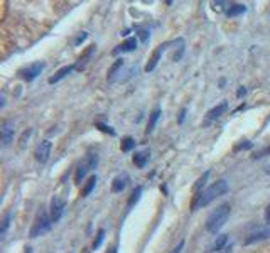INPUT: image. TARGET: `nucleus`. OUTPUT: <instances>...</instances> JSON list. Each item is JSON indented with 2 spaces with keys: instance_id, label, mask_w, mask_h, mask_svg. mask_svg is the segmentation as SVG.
Instances as JSON below:
<instances>
[{
  "instance_id": "f257e3e1",
  "label": "nucleus",
  "mask_w": 270,
  "mask_h": 253,
  "mask_svg": "<svg viewBox=\"0 0 270 253\" xmlns=\"http://www.w3.org/2000/svg\"><path fill=\"white\" fill-rule=\"evenodd\" d=\"M228 189H230V186L225 179L216 181V183H213L209 187L202 189L200 194L194 196V201H193V206H191V208H193V211H196V209H200V208H204V206H208L211 201H215L216 198L226 194Z\"/></svg>"
},
{
  "instance_id": "f03ea898",
  "label": "nucleus",
  "mask_w": 270,
  "mask_h": 253,
  "mask_svg": "<svg viewBox=\"0 0 270 253\" xmlns=\"http://www.w3.org/2000/svg\"><path fill=\"white\" fill-rule=\"evenodd\" d=\"M230 211H232V206H230L228 202L219 204L218 208L208 216V219H206V230H208L209 233H216V231L221 230V228L225 226V223L228 221Z\"/></svg>"
},
{
  "instance_id": "7ed1b4c3",
  "label": "nucleus",
  "mask_w": 270,
  "mask_h": 253,
  "mask_svg": "<svg viewBox=\"0 0 270 253\" xmlns=\"http://www.w3.org/2000/svg\"><path fill=\"white\" fill-rule=\"evenodd\" d=\"M51 224H52L51 216H48V215H44V213H42V215L39 216L37 219H35L34 226L31 228V238H37V236H41L42 233L49 231V230H51Z\"/></svg>"
},
{
  "instance_id": "20e7f679",
  "label": "nucleus",
  "mask_w": 270,
  "mask_h": 253,
  "mask_svg": "<svg viewBox=\"0 0 270 253\" xmlns=\"http://www.w3.org/2000/svg\"><path fill=\"white\" fill-rule=\"evenodd\" d=\"M14 132H16L14 120H5V122H2V125H0V137H2V145H3V147H7V145L12 142Z\"/></svg>"
},
{
  "instance_id": "39448f33",
  "label": "nucleus",
  "mask_w": 270,
  "mask_h": 253,
  "mask_svg": "<svg viewBox=\"0 0 270 253\" xmlns=\"http://www.w3.org/2000/svg\"><path fill=\"white\" fill-rule=\"evenodd\" d=\"M51 149H52V144L49 140H42L41 144L37 145V149H35V160L41 164H46L49 159V155H51Z\"/></svg>"
},
{
  "instance_id": "423d86ee",
  "label": "nucleus",
  "mask_w": 270,
  "mask_h": 253,
  "mask_svg": "<svg viewBox=\"0 0 270 253\" xmlns=\"http://www.w3.org/2000/svg\"><path fill=\"white\" fill-rule=\"evenodd\" d=\"M42 69H44V63H34L31 66H27L26 69L20 71V76L26 81H34L42 73Z\"/></svg>"
},
{
  "instance_id": "0eeeda50",
  "label": "nucleus",
  "mask_w": 270,
  "mask_h": 253,
  "mask_svg": "<svg viewBox=\"0 0 270 253\" xmlns=\"http://www.w3.org/2000/svg\"><path fill=\"white\" fill-rule=\"evenodd\" d=\"M63 213H65V202H63L58 196H54V198L51 199V219H52V223H58L59 219H61Z\"/></svg>"
},
{
  "instance_id": "6e6552de",
  "label": "nucleus",
  "mask_w": 270,
  "mask_h": 253,
  "mask_svg": "<svg viewBox=\"0 0 270 253\" xmlns=\"http://www.w3.org/2000/svg\"><path fill=\"white\" fill-rule=\"evenodd\" d=\"M226 110H228V103H226V101L219 103V105H216L215 108L209 110L208 115H206V120H208V122H213V120H218L219 117H221L223 113L226 112Z\"/></svg>"
},
{
  "instance_id": "1a4fd4ad",
  "label": "nucleus",
  "mask_w": 270,
  "mask_h": 253,
  "mask_svg": "<svg viewBox=\"0 0 270 253\" xmlns=\"http://www.w3.org/2000/svg\"><path fill=\"white\" fill-rule=\"evenodd\" d=\"M226 241H228V238H226V235H219V236H216L215 240L211 241V243L206 247V252L208 253H213V252H219L225 248Z\"/></svg>"
},
{
  "instance_id": "9d476101",
  "label": "nucleus",
  "mask_w": 270,
  "mask_h": 253,
  "mask_svg": "<svg viewBox=\"0 0 270 253\" xmlns=\"http://www.w3.org/2000/svg\"><path fill=\"white\" fill-rule=\"evenodd\" d=\"M134 49H137V39L129 37V39H125L115 51H113V54H118V52H132Z\"/></svg>"
},
{
  "instance_id": "9b49d317",
  "label": "nucleus",
  "mask_w": 270,
  "mask_h": 253,
  "mask_svg": "<svg viewBox=\"0 0 270 253\" xmlns=\"http://www.w3.org/2000/svg\"><path fill=\"white\" fill-rule=\"evenodd\" d=\"M162 52H164V46H159V48L154 51V54H152V58L149 59L147 66H145V73H151V71L155 69V66H157L159 59L162 58Z\"/></svg>"
},
{
  "instance_id": "f8f14e48",
  "label": "nucleus",
  "mask_w": 270,
  "mask_h": 253,
  "mask_svg": "<svg viewBox=\"0 0 270 253\" xmlns=\"http://www.w3.org/2000/svg\"><path fill=\"white\" fill-rule=\"evenodd\" d=\"M269 236H270V228H264V230H258V231H255V233H252L250 236L247 238V241H245V243L252 245V243H255V241L267 240Z\"/></svg>"
},
{
  "instance_id": "ddd939ff",
  "label": "nucleus",
  "mask_w": 270,
  "mask_h": 253,
  "mask_svg": "<svg viewBox=\"0 0 270 253\" xmlns=\"http://www.w3.org/2000/svg\"><path fill=\"white\" fill-rule=\"evenodd\" d=\"M73 69H74V66H73V64H71V66H63L61 69H58V71H56V74H54V76H51V78H49V84H54V83H58V81H61L63 78H66L68 74H69Z\"/></svg>"
},
{
  "instance_id": "4468645a",
  "label": "nucleus",
  "mask_w": 270,
  "mask_h": 253,
  "mask_svg": "<svg viewBox=\"0 0 270 253\" xmlns=\"http://www.w3.org/2000/svg\"><path fill=\"white\" fill-rule=\"evenodd\" d=\"M127 184H129V176H127V174H123V176H117L115 179H113L112 191L113 192H122L127 187Z\"/></svg>"
},
{
  "instance_id": "2eb2a0df",
  "label": "nucleus",
  "mask_w": 270,
  "mask_h": 253,
  "mask_svg": "<svg viewBox=\"0 0 270 253\" xmlns=\"http://www.w3.org/2000/svg\"><path fill=\"white\" fill-rule=\"evenodd\" d=\"M149 155H151V152H149V151L135 152V155H134V164H135L137 167H145V162L149 160Z\"/></svg>"
},
{
  "instance_id": "dca6fc26",
  "label": "nucleus",
  "mask_w": 270,
  "mask_h": 253,
  "mask_svg": "<svg viewBox=\"0 0 270 253\" xmlns=\"http://www.w3.org/2000/svg\"><path fill=\"white\" fill-rule=\"evenodd\" d=\"M245 12H247V7L241 5V3H233V5L226 10L228 17H235V16H240V14H245Z\"/></svg>"
},
{
  "instance_id": "f3484780",
  "label": "nucleus",
  "mask_w": 270,
  "mask_h": 253,
  "mask_svg": "<svg viewBox=\"0 0 270 253\" xmlns=\"http://www.w3.org/2000/svg\"><path fill=\"white\" fill-rule=\"evenodd\" d=\"M123 66V59H117L115 63L112 64V67L108 69V81H113L117 76V73H118V69Z\"/></svg>"
},
{
  "instance_id": "a211bd4d",
  "label": "nucleus",
  "mask_w": 270,
  "mask_h": 253,
  "mask_svg": "<svg viewBox=\"0 0 270 253\" xmlns=\"http://www.w3.org/2000/svg\"><path fill=\"white\" fill-rule=\"evenodd\" d=\"M159 117H161V110L155 108L154 112L151 113V120H149V125H147V134H151V132L154 130L155 123H157V120H159Z\"/></svg>"
},
{
  "instance_id": "6ab92c4d",
  "label": "nucleus",
  "mask_w": 270,
  "mask_h": 253,
  "mask_svg": "<svg viewBox=\"0 0 270 253\" xmlns=\"http://www.w3.org/2000/svg\"><path fill=\"white\" fill-rule=\"evenodd\" d=\"M88 170H90V167H88V164H83V166L78 167L76 176H74V183H76V184H81V181H83V177L86 176Z\"/></svg>"
},
{
  "instance_id": "aec40b11",
  "label": "nucleus",
  "mask_w": 270,
  "mask_h": 253,
  "mask_svg": "<svg viewBox=\"0 0 270 253\" xmlns=\"http://www.w3.org/2000/svg\"><path fill=\"white\" fill-rule=\"evenodd\" d=\"M208 177H209V172H204L200 177V179L196 181V184H194V187H193V191L196 192V194H200V192L202 191V187H204V184H206V181H208Z\"/></svg>"
},
{
  "instance_id": "412c9836",
  "label": "nucleus",
  "mask_w": 270,
  "mask_h": 253,
  "mask_svg": "<svg viewBox=\"0 0 270 253\" xmlns=\"http://www.w3.org/2000/svg\"><path fill=\"white\" fill-rule=\"evenodd\" d=\"M95 184H97V177L95 176H91L90 179H88V183H86V186H84V189H83V198H86V196H90L91 194V191L95 189Z\"/></svg>"
},
{
  "instance_id": "4be33fe9",
  "label": "nucleus",
  "mask_w": 270,
  "mask_h": 253,
  "mask_svg": "<svg viewBox=\"0 0 270 253\" xmlns=\"http://www.w3.org/2000/svg\"><path fill=\"white\" fill-rule=\"evenodd\" d=\"M120 147H122V152H130L135 147V140L132 137H125L122 140V145H120Z\"/></svg>"
},
{
  "instance_id": "5701e85b",
  "label": "nucleus",
  "mask_w": 270,
  "mask_h": 253,
  "mask_svg": "<svg viewBox=\"0 0 270 253\" xmlns=\"http://www.w3.org/2000/svg\"><path fill=\"white\" fill-rule=\"evenodd\" d=\"M10 219H12V213H7V215L3 216V219H2V226H0V235H2V236L7 233V230H9Z\"/></svg>"
},
{
  "instance_id": "b1692460",
  "label": "nucleus",
  "mask_w": 270,
  "mask_h": 253,
  "mask_svg": "<svg viewBox=\"0 0 270 253\" xmlns=\"http://www.w3.org/2000/svg\"><path fill=\"white\" fill-rule=\"evenodd\" d=\"M140 194H142V187L138 186L137 189H135V191L132 192V194H130L129 204H127V206H129V208H132L134 204H137V202H138V199H140Z\"/></svg>"
},
{
  "instance_id": "393cba45",
  "label": "nucleus",
  "mask_w": 270,
  "mask_h": 253,
  "mask_svg": "<svg viewBox=\"0 0 270 253\" xmlns=\"http://www.w3.org/2000/svg\"><path fill=\"white\" fill-rule=\"evenodd\" d=\"M103 238H105V230H98L97 240L93 241V248H95V250H97V248H100V245L103 243Z\"/></svg>"
},
{
  "instance_id": "a878e982",
  "label": "nucleus",
  "mask_w": 270,
  "mask_h": 253,
  "mask_svg": "<svg viewBox=\"0 0 270 253\" xmlns=\"http://www.w3.org/2000/svg\"><path fill=\"white\" fill-rule=\"evenodd\" d=\"M31 134H33V130H31V128H29V130H26V132H24V134H22V137H20V147H24V145H26V140L31 137Z\"/></svg>"
},
{
  "instance_id": "bb28decb",
  "label": "nucleus",
  "mask_w": 270,
  "mask_h": 253,
  "mask_svg": "<svg viewBox=\"0 0 270 253\" xmlns=\"http://www.w3.org/2000/svg\"><path fill=\"white\" fill-rule=\"evenodd\" d=\"M97 127L100 128V130H103V132H108L110 135H115V132L112 130V127H106L105 123H97Z\"/></svg>"
},
{
  "instance_id": "cd10ccee",
  "label": "nucleus",
  "mask_w": 270,
  "mask_h": 253,
  "mask_svg": "<svg viewBox=\"0 0 270 253\" xmlns=\"http://www.w3.org/2000/svg\"><path fill=\"white\" fill-rule=\"evenodd\" d=\"M97 155H90V159H88V167L90 169H93V167H97Z\"/></svg>"
},
{
  "instance_id": "c85d7f7f",
  "label": "nucleus",
  "mask_w": 270,
  "mask_h": 253,
  "mask_svg": "<svg viewBox=\"0 0 270 253\" xmlns=\"http://www.w3.org/2000/svg\"><path fill=\"white\" fill-rule=\"evenodd\" d=\"M138 35H140L142 42H147V39H149V32H147V31L140 29V31H138Z\"/></svg>"
},
{
  "instance_id": "c756f323",
  "label": "nucleus",
  "mask_w": 270,
  "mask_h": 253,
  "mask_svg": "<svg viewBox=\"0 0 270 253\" xmlns=\"http://www.w3.org/2000/svg\"><path fill=\"white\" fill-rule=\"evenodd\" d=\"M86 39V32H81V35H78L76 37V41H74V46H78V44H81V42Z\"/></svg>"
},
{
  "instance_id": "7c9ffc66",
  "label": "nucleus",
  "mask_w": 270,
  "mask_h": 253,
  "mask_svg": "<svg viewBox=\"0 0 270 253\" xmlns=\"http://www.w3.org/2000/svg\"><path fill=\"white\" fill-rule=\"evenodd\" d=\"M183 247H184V243H183V241H181V243H179V245H177V247H176V248H174V250H172V252H169V253H181V250H183Z\"/></svg>"
},
{
  "instance_id": "2f4dec72",
  "label": "nucleus",
  "mask_w": 270,
  "mask_h": 253,
  "mask_svg": "<svg viewBox=\"0 0 270 253\" xmlns=\"http://www.w3.org/2000/svg\"><path fill=\"white\" fill-rule=\"evenodd\" d=\"M265 221L270 223V204L267 206V209H265Z\"/></svg>"
},
{
  "instance_id": "473e14b6",
  "label": "nucleus",
  "mask_w": 270,
  "mask_h": 253,
  "mask_svg": "<svg viewBox=\"0 0 270 253\" xmlns=\"http://www.w3.org/2000/svg\"><path fill=\"white\" fill-rule=\"evenodd\" d=\"M184 115H186V108H183V110H181V115H179V123H183V122H184Z\"/></svg>"
},
{
  "instance_id": "72a5a7b5",
  "label": "nucleus",
  "mask_w": 270,
  "mask_h": 253,
  "mask_svg": "<svg viewBox=\"0 0 270 253\" xmlns=\"http://www.w3.org/2000/svg\"><path fill=\"white\" fill-rule=\"evenodd\" d=\"M117 250H118V248H117V247H112V248H110V250H108V253H117Z\"/></svg>"
},
{
  "instance_id": "f704fd0d",
  "label": "nucleus",
  "mask_w": 270,
  "mask_h": 253,
  "mask_svg": "<svg viewBox=\"0 0 270 253\" xmlns=\"http://www.w3.org/2000/svg\"><path fill=\"white\" fill-rule=\"evenodd\" d=\"M238 96H241V95H245V88H241V90H238Z\"/></svg>"
},
{
  "instance_id": "c9c22d12",
  "label": "nucleus",
  "mask_w": 270,
  "mask_h": 253,
  "mask_svg": "<svg viewBox=\"0 0 270 253\" xmlns=\"http://www.w3.org/2000/svg\"><path fill=\"white\" fill-rule=\"evenodd\" d=\"M265 170H267V174H270V166H267V169H265Z\"/></svg>"
},
{
  "instance_id": "e433bc0d",
  "label": "nucleus",
  "mask_w": 270,
  "mask_h": 253,
  "mask_svg": "<svg viewBox=\"0 0 270 253\" xmlns=\"http://www.w3.org/2000/svg\"><path fill=\"white\" fill-rule=\"evenodd\" d=\"M26 253H33V252H31V248H26Z\"/></svg>"
}]
</instances>
